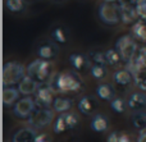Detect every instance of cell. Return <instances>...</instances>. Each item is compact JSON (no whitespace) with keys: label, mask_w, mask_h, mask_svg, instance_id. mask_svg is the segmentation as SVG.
Returning <instances> with one entry per match:
<instances>
[{"label":"cell","mask_w":146,"mask_h":142,"mask_svg":"<svg viewBox=\"0 0 146 142\" xmlns=\"http://www.w3.org/2000/svg\"><path fill=\"white\" fill-rule=\"evenodd\" d=\"M51 86L55 92L68 94V92H78L82 90L83 82L77 71L60 72L51 78Z\"/></svg>","instance_id":"1"},{"label":"cell","mask_w":146,"mask_h":142,"mask_svg":"<svg viewBox=\"0 0 146 142\" xmlns=\"http://www.w3.org/2000/svg\"><path fill=\"white\" fill-rule=\"evenodd\" d=\"M51 63L46 59H35L33 61H31L27 67L26 71L27 74L31 76L35 81H37L38 83H45L51 76Z\"/></svg>","instance_id":"2"},{"label":"cell","mask_w":146,"mask_h":142,"mask_svg":"<svg viewBox=\"0 0 146 142\" xmlns=\"http://www.w3.org/2000/svg\"><path fill=\"white\" fill-rule=\"evenodd\" d=\"M98 15L103 23L108 26H117L122 22L119 5L114 1H103L98 8Z\"/></svg>","instance_id":"3"},{"label":"cell","mask_w":146,"mask_h":142,"mask_svg":"<svg viewBox=\"0 0 146 142\" xmlns=\"http://www.w3.org/2000/svg\"><path fill=\"white\" fill-rule=\"evenodd\" d=\"M27 74V71L23 64L17 61H8L3 69V83L4 86H13L18 85V82Z\"/></svg>","instance_id":"4"},{"label":"cell","mask_w":146,"mask_h":142,"mask_svg":"<svg viewBox=\"0 0 146 142\" xmlns=\"http://www.w3.org/2000/svg\"><path fill=\"white\" fill-rule=\"evenodd\" d=\"M136 38L132 35H123L115 41V46L114 48L118 50V53L121 54V56L123 58L124 63H129L132 59L135 58L137 50V44H136Z\"/></svg>","instance_id":"5"},{"label":"cell","mask_w":146,"mask_h":142,"mask_svg":"<svg viewBox=\"0 0 146 142\" xmlns=\"http://www.w3.org/2000/svg\"><path fill=\"white\" fill-rule=\"evenodd\" d=\"M55 110H51L49 108H42V106H37L35 109V112L30 115L28 118V124L31 127L36 128V129H41V128H45L48 125H50L51 123L55 119V115H54Z\"/></svg>","instance_id":"6"},{"label":"cell","mask_w":146,"mask_h":142,"mask_svg":"<svg viewBox=\"0 0 146 142\" xmlns=\"http://www.w3.org/2000/svg\"><path fill=\"white\" fill-rule=\"evenodd\" d=\"M80 123V117L78 114L72 112H67V113H60L59 117H56L54 119V124H53V131L56 135H62V133L67 132L69 129H74Z\"/></svg>","instance_id":"7"},{"label":"cell","mask_w":146,"mask_h":142,"mask_svg":"<svg viewBox=\"0 0 146 142\" xmlns=\"http://www.w3.org/2000/svg\"><path fill=\"white\" fill-rule=\"evenodd\" d=\"M37 108L35 99L31 96H25L21 97L14 105H13V114L18 119H28L30 115L35 112Z\"/></svg>","instance_id":"8"},{"label":"cell","mask_w":146,"mask_h":142,"mask_svg":"<svg viewBox=\"0 0 146 142\" xmlns=\"http://www.w3.org/2000/svg\"><path fill=\"white\" fill-rule=\"evenodd\" d=\"M54 94L55 90L53 89L51 85H45L41 83L37 87L35 92V101L37 106H42V108H50L53 106L54 102Z\"/></svg>","instance_id":"9"},{"label":"cell","mask_w":146,"mask_h":142,"mask_svg":"<svg viewBox=\"0 0 146 142\" xmlns=\"http://www.w3.org/2000/svg\"><path fill=\"white\" fill-rule=\"evenodd\" d=\"M68 61L71 64V67L74 71L77 72H85L88 68L91 63L90 56L86 55V54H81V53H73L69 55Z\"/></svg>","instance_id":"10"},{"label":"cell","mask_w":146,"mask_h":142,"mask_svg":"<svg viewBox=\"0 0 146 142\" xmlns=\"http://www.w3.org/2000/svg\"><path fill=\"white\" fill-rule=\"evenodd\" d=\"M119 9H121L122 22L126 23V24H133V23L139 19L137 13H136V8L129 1L119 3Z\"/></svg>","instance_id":"11"},{"label":"cell","mask_w":146,"mask_h":142,"mask_svg":"<svg viewBox=\"0 0 146 142\" xmlns=\"http://www.w3.org/2000/svg\"><path fill=\"white\" fill-rule=\"evenodd\" d=\"M127 69H129L132 74L140 69H146V46L139 48L135 58L129 63H127Z\"/></svg>","instance_id":"12"},{"label":"cell","mask_w":146,"mask_h":142,"mask_svg":"<svg viewBox=\"0 0 146 142\" xmlns=\"http://www.w3.org/2000/svg\"><path fill=\"white\" fill-rule=\"evenodd\" d=\"M17 87H18V90H19L21 95H23V96H30V95L36 92V90H37V87H38V82L35 81L31 76L26 74V76L18 82Z\"/></svg>","instance_id":"13"},{"label":"cell","mask_w":146,"mask_h":142,"mask_svg":"<svg viewBox=\"0 0 146 142\" xmlns=\"http://www.w3.org/2000/svg\"><path fill=\"white\" fill-rule=\"evenodd\" d=\"M127 105L128 109L133 110V112H139V110H145L146 109V95L144 91L141 92H133L129 95L127 99Z\"/></svg>","instance_id":"14"},{"label":"cell","mask_w":146,"mask_h":142,"mask_svg":"<svg viewBox=\"0 0 146 142\" xmlns=\"http://www.w3.org/2000/svg\"><path fill=\"white\" fill-rule=\"evenodd\" d=\"M113 81L115 82L117 85H119V86L126 87L133 82V74L127 68L118 69V71H115L113 73Z\"/></svg>","instance_id":"15"},{"label":"cell","mask_w":146,"mask_h":142,"mask_svg":"<svg viewBox=\"0 0 146 142\" xmlns=\"http://www.w3.org/2000/svg\"><path fill=\"white\" fill-rule=\"evenodd\" d=\"M36 136V128H31V127H25L18 129L17 132L13 135L12 141L13 142H28V141H35Z\"/></svg>","instance_id":"16"},{"label":"cell","mask_w":146,"mask_h":142,"mask_svg":"<svg viewBox=\"0 0 146 142\" xmlns=\"http://www.w3.org/2000/svg\"><path fill=\"white\" fill-rule=\"evenodd\" d=\"M90 128L96 133H104L109 129V119L104 114H96L90 123Z\"/></svg>","instance_id":"17"},{"label":"cell","mask_w":146,"mask_h":142,"mask_svg":"<svg viewBox=\"0 0 146 142\" xmlns=\"http://www.w3.org/2000/svg\"><path fill=\"white\" fill-rule=\"evenodd\" d=\"M36 54H37L38 58L41 59H46V60H51L54 59L56 55H58V48L54 44H42L37 48L36 50Z\"/></svg>","instance_id":"18"},{"label":"cell","mask_w":146,"mask_h":142,"mask_svg":"<svg viewBox=\"0 0 146 142\" xmlns=\"http://www.w3.org/2000/svg\"><path fill=\"white\" fill-rule=\"evenodd\" d=\"M77 109L83 115H91L96 109V102L91 96H83L78 100Z\"/></svg>","instance_id":"19"},{"label":"cell","mask_w":146,"mask_h":142,"mask_svg":"<svg viewBox=\"0 0 146 142\" xmlns=\"http://www.w3.org/2000/svg\"><path fill=\"white\" fill-rule=\"evenodd\" d=\"M19 90L14 89L12 86H4V91H3V102L5 106H13L15 102L19 100Z\"/></svg>","instance_id":"20"},{"label":"cell","mask_w":146,"mask_h":142,"mask_svg":"<svg viewBox=\"0 0 146 142\" xmlns=\"http://www.w3.org/2000/svg\"><path fill=\"white\" fill-rule=\"evenodd\" d=\"M96 96L103 101H111L115 97V91H114L113 86L109 83H100L98 85L95 90Z\"/></svg>","instance_id":"21"},{"label":"cell","mask_w":146,"mask_h":142,"mask_svg":"<svg viewBox=\"0 0 146 142\" xmlns=\"http://www.w3.org/2000/svg\"><path fill=\"white\" fill-rule=\"evenodd\" d=\"M73 104V99L71 97H64V96H58L54 99V102H53V109L55 110L56 113H67L72 109Z\"/></svg>","instance_id":"22"},{"label":"cell","mask_w":146,"mask_h":142,"mask_svg":"<svg viewBox=\"0 0 146 142\" xmlns=\"http://www.w3.org/2000/svg\"><path fill=\"white\" fill-rule=\"evenodd\" d=\"M50 37L55 44L64 45V44L68 42L69 33H68V31H67L66 27H63V26H56V27H54L53 30H51Z\"/></svg>","instance_id":"23"},{"label":"cell","mask_w":146,"mask_h":142,"mask_svg":"<svg viewBox=\"0 0 146 142\" xmlns=\"http://www.w3.org/2000/svg\"><path fill=\"white\" fill-rule=\"evenodd\" d=\"M105 59H106V64L113 67V68H121L122 64L124 63L123 58L121 56V54L118 53V50L115 48L108 49L105 51Z\"/></svg>","instance_id":"24"},{"label":"cell","mask_w":146,"mask_h":142,"mask_svg":"<svg viewBox=\"0 0 146 142\" xmlns=\"http://www.w3.org/2000/svg\"><path fill=\"white\" fill-rule=\"evenodd\" d=\"M131 35L136 40L146 42V23L141 19H137L131 27Z\"/></svg>","instance_id":"25"},{"label":"cell","mask_w":146,"mask_h":142,"mask_svg":"<svg viewBox=\"0 0 146 142\" xmlns=\"http://www.w3.org/2000/svg\"><path fill=\"white\" fill-rule=\"evenodd\" d=\"M131 123H132V125L139 131L146 128V112L145 110L135 112L131 117Z\"/></svg>","instance_id":"26"},{"label":"cell","mask_w":146,"mask_h":142,"mask_svg":"<svg viewBox=\"0 0 146 142\" xmlns=\"http://www.w3.org/2000/svg\"><path fill=\"white\" fill-rule=\"evenodd\" d=\"M90 74L92 76L94 79L96 81H101L106 77L108 71H106V67L104 64H94L90 67Z\"/></svg>","instance_id":"27"},{"label":"cell","mask_w":146,"mask_h":142,"mask_svg":"<svg viewBox=\"0 0 146 142\" xmlns=\"http://www.w3.org/2000/svg\"><path fill=\"white\" fill-rule=\"evenodd\" d=\"M127 108H128L127 101L124 99H122V97H114L110 101V109L117 114H123L127 110Z\"/></svg>","instance_id":"28"},{"label":"cell","mask_w":146,"mask_h":142,"mask_svg":"<svg viewBox=\"0 0 146 142\" xmlns=\"http://www.w3.org/2000/svg\"><path fill=\"white\" fill-rule=\"evenodd\" d=\"M133 82L140 91H146V69H140L133 73Z\"/></svg>","instance_id":"29"},{"label":"cell","mask_w":146,"mask_h":142,"mask_svg":"<svg viewBox=\"0 0 146 142\" xmlns=\"http://www.w3.org/2000/svg\"><path fill=\"white\" fill-rule=\"evenodd\" d=\"M108 142H129V135L126 132H121V131H115V132H111L108 136Z\"/></svg>","instance_id":"30"},{"label":"cell","mask_w":146,"mask_h":142,"mask_svg":"<svg viewBox=\"0 0 146 142\" xmlns=\"http://www.w3.org/2000/svg\"><path fill=\"white\" fill-rule=\"evenodd\" d=\"M91 63L94 64H104L106 65V59H105V51L101 50H94L88 54Z\"/></svg>","instance_id":"31"},{"label":"cell","mask_w":146,"mask_h":142,"mask_svg":"<svg viewBox=\"0 0 146 142\" xmlns=\"http://www.w3.org/2000/svg\"><path fill=\"white\" fill-rule=\"evenodd\" d=\"M5 7L12 13H19L25 8V1L23 0H5Z\"/></svg>","instance_id":"32"},{"label":"cell","mask_w":146,"mask_h":142,"mask_svg":"<svg viewBox=\"0 0 146 142\" xmlns=\"http://www.w3.org/2000/svg\"><path fill=\"white\" fill-rule=\"evenodd\" d=\"M135 8H136V13H137L139 19L144 20V22L146 23V0L139 3L137 5H135Z\"/></svg>","instance_id":"33"},{"label":"cell","mask_w":146,"mask_h":142,"mask_svg":"<svg viewBox=\"0 0 146 142\" xmlns=\"http://www.w3.org/2000/svg\"><path fill=\"white\" fill-rule=\"evenodd\" d=\"M137 141H139V142H146V128H144V129H140Z\"/></svg>","instance_id":"34"},{"label":"cell","mask_w":146,"mask_h":142,"mask_svg":"<svg viewBox=\"0 0 146 142\" xmlns=\"http://www.w3.org/2000/svg\"><path fill=\"white\" fill-rule=\"evenodd\" d=\"M48 140L49 138H48V135H46V133H40V135L36 136V138L33 142H44V141H48Z\"/></svg>","instance_id":"35"},{"label":"cell","mask_w":146,"mask_h":142,"mask_svg":"<svg viewBox=\"0 0 146 142\" xmlns=\"http://www.w3.org/2000/svg\"><path fill=\"white\" fill-rule=\"evenodd\" d=\"M127 1H129L132 5H137V4H139V3L144 1V0H127Z\"/></svg>","instance_id":"36"},{"label":"cell","mask_w":146,"mask_h":142,"mask_svg":"<svg viewBox=\"0 0 146 142\" xmlns=\"http://www.w3.org/2000/svg\"><path fill=\"white\" fill-rule=\"evenodd\" d=\"M56 1H63V0H56Z\"/></svg>","instance_id":"37"}]
</instances>
